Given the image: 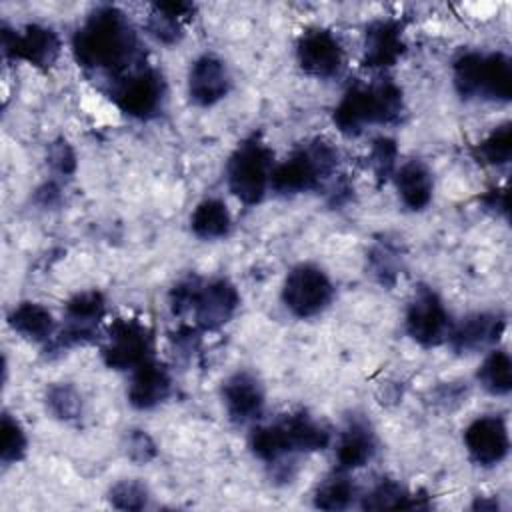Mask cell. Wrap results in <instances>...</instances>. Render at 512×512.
I'll use <instances>...</instances> for the list:
<instances>
[{
	"instance_id": "cell-1",
	"label": "cell",
	"mask_w": 512,
	"mask_h": 512,
	"mask_svg": "<svg viewBox=\"0 0 512 512\" xmlns=\"http://www.w3.org/2000/svg\"><path fill=\"white\" fill-rule=\"evenodd\" d=\"M72 52L84 70L104 72L112 82L140 68L144 54L126 14L114 6H98L72 38Z\"/></svg>"
},
{
	"instance_id": "cell-2",
	"label": "cell",
	"mask_w": 512,
	"mask_h": 512,
	"mask_svg": "<svg viewBox=\"0 0 512 512\" xmlns=\"http://www.w3.org/2000/svg\"><path fill=\"white\" fill-rule=\"evenodd\" d=\"M404 112L402 90L388 78L374 84H354L334 108V124L346 136H358L368 124L398 122Z\"/></svg>"
},
{
	"instance_id": "cell-3",
	"label": "cell",
	"mask_w": 512,
	"mask_h": 512,
	"mask_svg": "<svg viewBox=\"0 0 512 512\" xmlns=\"http://www.w3.org/2000/svg\"><path fill=\"white\" fill-rule=\"evenodd\" d=\"M338 166V152L326 140L316 138L296 148L270 174V188L280 196H294L316 190Z\"/></svg>"
},
{
	"instance_id": "cell-4",
	"label": "cell",
	"mask_w": 512,
	"mask_h": 512,
	"mask_svg": "<svg viewBox=\"0 0 512 512\" xmlns=\"http://www.w3.org/2000/svg\"><path fill=\"white\" fill-rule=\"evenodd\" d=\"M274 152L260 136L242 140L226 164V182L230 192L244 204H258L270 186Z\"/></svg>"
},
{
	"instance_id": "cell-5",
	"label": "cell",
	"mask_w": 512,
	"mask_h": 512,
	"mask_svg": "<svg viewBox=\"0 0 512 512\" xmlns=\"http://www.w3.org/2000/svg\"><path fill=\"white\" fill-rule=\"evenodd\" d=\"M164 96V76L148 64H142L130 74L114 80L110 88V98L116 102V106L124 114L138 120H148L156 116L162 110Z\"/></svg>"
},
{
	"instance_id": "cell-6",
	"label": "cell",
	"mask_w": 512,
	"mask_h": 512,
	"mask_svg": "<svg viewBox=\"0 0 512 512\" xmlns=\"http://www.w3.org/2000/svg\"><path fill=\"white\" fill-rule=\"evenodd\" d=\"M154 336L152 330L136 318H118L110 324L102 344V360L112 370H136L152 360Z\"/></svg>"
},
{
	"instance_id": "cell-7",
	"label": "cell",
	"mask_w": 512,
	"mask_h": 512,
	"mask_svg": "<svg viewBox=\"0 0 512 512\" xmlns=\"http://www.w3.org/2000/svg\"><path fill=\"white\" fill-rule=\"evenodd\" d=\"M334 288L326 272L314 264L294 266L282 286L284 306L298 318L320 314L332 300Z\"/></svg>"
},
{
	"instance_id": "cell-8",
	"label": "cell",
	"mask_w": 512,
	"mask_h": 512,
	"mask_svg": "<svg viewBox=\"0 0 512 512\" xmlns=\"http://www.w3.org/2000/svg\"><path fill=\"white\" fill-rule=\"evenodd\" d=\"M106 312L102 292L84 290L74 294L64 306V326L50 340V350H68L94 340L96 328Z\"/></svg>"
},
{
	"instance_id": "cell-9",
	"label": "cell",
	"mask_w": 512,
	"mask_h": 512,
	"mask_svg": "<svg viewBox=\"0 0 512 512\" xmlns=\"http://www.w3.org/2000/svg\"><path fill=\"white\" fill-rule=\"evenodd\" d=\"M452 322L438 294L420 286L406 310V332L418 344L432 348L446 342Z\"/></svg>"
},
{
	"instance_id": "cell-10",
	"label": "cell",
	"mask_w": 512,
	"mask_h": 512,
	"mask_svg": "<svg viewBox=\"0 0 512 512\" xmlns=\"http://www.w3.org/2000/svg\"><path fill=\"white\" fill-rule=\"evenodd\" d=\"M2 50L8 58L26 60L46 70L60 54V38L52 28L42 24H26L18 32L2 26Z\"/></svg>"
},
{
	"instance_id": "cell-11",
	"label": "cell",
	"mask_w": 512,
	"mask_h": 512,
	"mask_svg": "<svg viewBox=\"0 0 512 512\" xmlns=\"http://www.w3.org/2000/svg\"><path fill=\"white\" fill-rule=\"evenodd\" d=\"M300 68L314 78H332L342 70L344 50L338 38L326 28H308L296 44Z\"/></svg>"
},
{
	"instance_id": "cell-12",
	"label": "cell",
	"mask_w": 512,
	"mask_h": 512,
	"mask_svg": "<svg viewBox=\"0 0 512 512\" xmlns=\"http://www.w3.org/2000/svg\"><path fill=\"white\" fill-rule=\"evenodd\" d=\"M238 306L240 294L236 286L226 278H214L200 282L190 310L200 330H218L234 316Z\"/></svg>"
},
{
	"instance_id": "cell-13",
	"label": "cell",
	"mask_w": 512,
	"mask_h": 512,
	"mask_svg": "<svg viewBox=\"0 0 512 512\" xmlns=\"http://www.w3.org/2000/svg\"><path fill=\"white\" fill-rule=\"evenodd\" d=\"M464 446L470 458L480 466L500 464L510 448L508 428L502 416H480L464 430Z\"/></svg>"
},
{
	"instance_id": "cell-14",
	"label": "cell",
	"mask_w": 512,
	"mask_h": 512,
	"mask_svg": "<svg viewBox=\"0 0 512 512\" xmlns=\"http://www.w3.org/2000/svg\"><path fill=\"white\" fill-rule=\"evenodd\" d=\"M506 328V318L494 312H478L466 316L460 324L450 328L448 344L456 354H472L484 350L500 340Z\"/></svg>"
},
{
	"instance_id": "cell-15",
	"label": "cell",
	"mask_w": 512,
	"mask_h": 512,
	"mask_svg": "<svg viewBox=\"0 0 512 512\" xmlns=\"http://www.w3.org/2000/svg\"><path fill=\"white\" fill-rule=\"evenodd\" d=\"M222 400L230 420L236 424H246L262 414L264 388L252 372L240 370L222 384Z\"/></svg>"
},
{
	"instance_id": "cell-16",
	"label": "cell",
	"mask_w": 512,
	"mask_h": 512,
	"mask_svg": "<svg viewBox=\"0 0 512 512\" xmlns=\"http://www.w3.org/2000/svg\"><path fill=\"white\" fill-rule=\"evenodd\" d=\"M230 90V74L226 64L214 54L198 56L188 72V94L198 106H212Z\"/></svg>"
},
{
	"instance_id": "cell-17",
	"label": "cell",
	"mask_w": 512,
	"mask_h": 512,
	"mask_svg": "<svg viewBox=\"0 0 512 512\" xmlns=\"http://www.w3.org/2000/svg\"><path fill=\"white\" fill-rule=\"evenodd\" d=\"M406 50L402 24L398 20H374L364 34V66L388 68L400 60Z\"/></svg>"
},
{
	"instance_id": "cell-18",
	"label": "cell",
	"mask_w": 512,
	"mask_h": 512,
	"mask_svg": "<svg viewBox=\"0 0 512 512\" xmlns=\"http://www.w3.org/2000/svg\"><path fill=\"white\" fill-rule=\"evenodd\" d=\"M172 390V378L164 364L148 360L140 364L128 386V402L138 410H150L164 402Z\"/></svg>"
},
{
	"instance_id": "cell-19",
	"label": "cell",
	"mask_w": 512,
	"mask_h": 512,
	"mask_svg": "<svg viewBox=\"0 0 512 512\" xmlns=\"http://www.w3.org/2000/svg\"><path fill=\"white\" fill-rule=\"evenodd\" d=\"M376 452V438L372 428L362 418H352L340 434L336 446V470L348 472L362 468Z\"/></svg>"
},
{
	"instance_id": "cell-20",
	"label": "cell",
	"mask_w": 512,
	"mask_h": 512,
	"mask_svg": "<svg viewBox=\"0 0 512 512\" xmlns=\"http://www.w3.org/2000/svg\"><path fill=\"white\" fill-rule=\"evenodd\" d=\"M194 10L190 2H158L146 20V30L160 44L172 46L180 42L184 34L182 24L194 16Z\"/></svg>"
},
{
	"instance_id": "cell-21",
	"label": "cell",
	"mask_w": 512,
	"mask_h": 512,
	"mask_svg": "<svg viewBox=\"0 0 512 512\" xmlns=\"http://www.w3.org/2000/svg\"><path fill=\"white\" fill-rule=\"evenodd\" d=\"M488 100L508 102L512 96V64L502 52L482 54L478 68V94Z\"/></svg>"
},
{
	"instance_id": "cell-22",
	"label": "cell",
	"mask_w": 512,
	"mask_h": 512,
	"mask_svg": "<svg viewBox=\"0 0 512 512\" xmlns=\"http://www.w3.org/2000/svg\"><path fill=\"white\" fill-rule=\"evenodd\" d=\"M396 188L400 200L410 210H424L432 200L434 180L428 166L420 160H410L396 172Z\"/></svg>"
},
{
	"instance_id": "cell-23",
	"label": "cell",
	"mask_w": 512,
	"mask_h": 512,
	"mask_svg": "<svg viewBox=\"0 0 512 512\" xmlns=\"http://www.w3.org/2000/svg\"><path fill=\"white\" fill-rule=\"evenodd\" d=\"M292 452L324 450L330 444V432L306 412H294L280 418Z\"/></svg>"
},
{
	"instance_id": "cell-24",
	"label": "cell",
	"mask_w": 512,
	"mask_h": 512,
	"mask_svg": "<svg viewBox=\"0 0 512 512\" xmlns=\"http://www.w3.org/2000/svg\"><path fill=\"white\" fill-rule=\"evenodd\" d=\"M12 330L34 342H48L54 334V318L42 304L20 302L8 314Z\"/></svg>"
},
{
	"instance_id": "cell-25",
	"label": "cell",
	"mask_w": 512,
	"mask_h": 512,
	"mask_svg": "<svg viewBox=\"0 0 512 512\" xmlns=\"http://www.w3.org/2000/svg\"><path fill=\"white\" fill-rule=\"evenodd\" d=\"M230 224H232L230 212H228L226 204L218 198L202 200L190 216L192 232L204 240H214V238L226 236L230 230Z\"/></svg>"
},
{
	"instance_id": "cell-26",
	"label": "cell",
	"mask_w": 512,
	"mask_h": 512,
	"mask_svg": "<svg viewBox=\"0 0 512 512\" xmlns=\"http://www.w3.org/2000/svg\"><path fill=\"white\" fill-rule=\"evenodd\" d=\"M364 510H384V508H408V510H418V508H428L426 496H416L410 494L404 486H400L394 480H382L376 484L362 500Z\"/></svg>"
},
{
	"instance_id": "cell-27",
	"label": "cell",
	"mask_w": 512,
	"mask_h": 512,
	"mask_svg": "<svg viewBox=\"0 0 512 512\" xmlns=\"http://www.w3.org/2000/svg\"><path fill=\"white\" fill-rule=\"evenodd\" d=\"M250 448L254 456L266 464H278L286 456L294 454L280 420L254 428L250 434Z\"/></svg>"
},
{
	"instance_id": "cell-28",
	"label": "cell",
	"mask_w": 512,
	"mask_h": 512,
	"mask_svg": "<svg viewBox=\"0 0 512 512\" xmlns=\"http://www.w3.org/2000/svg\"><path fill=\"white\" fill-rule=\"evenodd\" d=\"M482 388L494 396H504L512 390V362L508 352L492 350L476 374Z\"/></svg>"
},
{
	"instance_id": "cell-29",
	"label": "cell",
	"mask_w": 512,
	"mask_h": 512,
	"mask_svg": "<svg viewBox=\"0 0 512 512\" xmlns=\"http://www.w3.org/2000/svg\"><path fill=\"white\" fill-rule=\"evenodd\" d=\"M474 156L478 162L488 166L508 164L512 156V124L504 122L494 128L482 142L474 146Z\"/></svg>"
},
{
	"instance_id": "cell-30",
	"label": "cell",
	"mask_w": 512,
	"mask_h": 512,
	"mask_svg": "<svg viewBox=\"0 0 512 512\" xmlns=\"http://www.w3.org/2000/svg\"><path fill=\"white\" fill-rule=\"evenodd\" d=\"M356 494L354 484L344 476V472L336 470V474L328 476L314 492V506L320 510H344L352 504Z\"/></svg>"
},
{
	"instance_id": "cell-31",
	"label": "cell",
	"mask_w": 512,
	"mask_h": 512,
	"mask_svg": "<svg viewBox=\"0 0 512 512\" xmlns=\"http://www.w3.org/2000/svg\"><path fill=\"white\" fill-rule=\"evenodd\" d=\"M46 406L58 420L72 422L82 414V396L72 384H52L46 390Z\"/></svg>"
},
{
	"instance_id": "cell-32",
	"label": "cell",
	"mask_w": 512,
	"mask_h": 512,
	"mask_svg": "<svg viewBox=\"0 0 512 512\" xmlns=\"http://www.w3.org/2000/svg\"><path fill=\"white\" fill-rule=\"evenodd\" d=\"M0 430H2V448H0L2 464L8 466V464L22 460L26 454V448H28V440H26V434H24L20 422L16 418H12L8 412H4Z\"/></svg>"
},
{
	"instance_id": "cell-33",
	"label": "cell",
	"mask_w": 512,
	"mask_h": 512,
	"mask_svg": "<svg viewBox=\"0 0 512 512\" xmlns=\"http://www.w3.org/2000/svg\"><path fill=\"white\" fill-rule=\"evenodd\" d=\"M480 52H462L452 66L454 86L462 98H474L478 94V68Z\"/></svg>"
},
{
	"instance_id": "cell-34",
	"label": "cell",
	"mask_w": 512,
	"mask_h": 512,
	"mask_svg": "<svg viewBox=\"0 0 512 512\" xmlns=\"http://www.w3.org/2000/svg\"><path fill=\"white\" fill-rule=\"evenodd\" d=\"M108 498L118 510H140L146 506L148 488L140 480H120L110 488Z\"/></svg>"
},
{
	"instance_id": "cell-35",
	"label": "cell",
	"mask_w": 512,
	"mask_h": 512,
	"mask_svg": "<svg viewBox=\"0 0 512 512\" xmlns=\"http://www.w3.org/2000/svg\"><path fill=\"white\" fill-rule=\"evenodd\" d=\"M396 156H398V148L396 142L392 138H376L370 150V166L378 178V184H382L384 180H388V176L394 170L396 164Z\"/></svg>"
},
{
	"instance_id": "cell-36",
	"label": "cell",
	"mask_w": 512,
	"mask_h": 512,
	"mask_svg": "<svg viewBox=\"0 0 512 512\" xmlns=\"http://www.w3.org/2000/svg\"><path fill=\"white\" fill-rule=\"evenodd\" d=\"M126 454L138 464H146L156 456V444L144 430H132L126 440Z\"/></svg>"
},
{
	"instance_id": "cell-37",
	"label": "cell",
	"mask_w": 512,
	"mask_h": 512,
	"mask_svg": "<svg viewBox=\"0 0 512 512\" xmlns=\"http://www.w3.org/2000/svg\"><path fill=\"white\" fill-rule=\"evenodd\" d=\"M48 162H50L52 170L60 176H70L76 170V156L66 140H58L50 146Z\"/></svg>"
},
{
	"instance_id": "cell-38",
	"label": "cell",
	"mask_w": 512,
	"mask_h": 512,
	"mask_svg": "<svg viewBox=\"0 0 512 512\" xmlns=\"http://www.w3.org/2000/svg\"><path fill=\"white\" fill-rule=\"evenodd\" d=\"M482 202H484L486 208H492V210H498L502 214H508L506 192L504 190H490L486 196H482Z\"/></svg>"
}]
</instances>
